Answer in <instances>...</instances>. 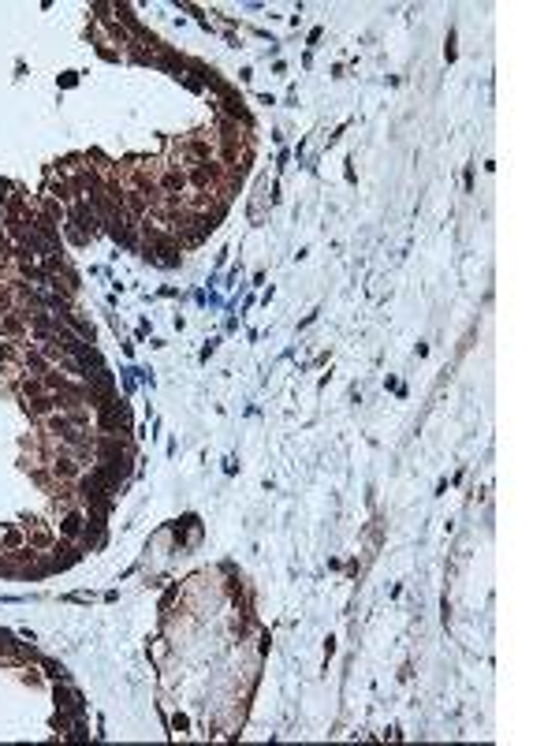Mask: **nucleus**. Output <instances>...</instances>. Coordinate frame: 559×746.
Returning a JSON list of instances; mask_svg holds the SVG:
<instances>
[{
	"label": "nucleus",
	"mask_w": 559,
	"mask_h": 746,
	"mask_svg": "<svg viewBox=\"0 0 559 746\" xmlns=\"http://www.w3.org/2000/svg\"><path fill=\"white\" fill-rule=\"evenodd\" d=\"M26 545H30L34 552H45V549H57V533H52L45 522H26Z\"/></svg>",
	"instance_id": "obj_1"
},
{
	"label": "nucleus",
	"mask_w": 559,
	"mask_h": 746,
	"mask_svg": "<svg viewBox=\"0 0 559 746\" xmlns=\"http://www.w3.org/2000/svg\"><path fill=\"white\" fill-rule=\"evenodd\" d=\"M82 533H86V511L71 508V511L60 519V538H68V541H82Z\"/></svg>",
	"instance_id": "obj_2"
},
{
	"label": "nucleus",
	"mask_w": 559,
	"mask_h": 746,
	"mask_svg": "<svg viewBox=\"0 0 559 746\" xmlns=\"http://www.w3.org/2000/svg\"><path fill=\"white\" fill-rule=\"evenodd\" d=\"M0 336H4V340L26 336V317H23V310H8V314H0Z\"/></svg>",
	"instance_id": "obj_3"
},
{
	"label": "nucleus",
	"mask_w": 559,
	"mask_h": 746,
	"mask_svg": "<svg viewBox=\"0 0 559 746\" xmlns=\"http://www.w3.org/2000/svg\"><path fill=\"white\" fill-rule=\"evenodd\" d=\"M26 411H30L34 418H45V414L60 411V403H57V392H49V395H34V400H26Z\"/></svg>",
	"instance_id": "obj_4"
},
{
	"label": "nucleus",
	"mask_w": 559,
	"mask_h": 746,
	"mask_svg": "<svg viewBox=\"0 0 559 746\" xmlns=\"http://www.w3.org/2000/svg\"><path fill=\"white\" fill-rule=\"evenodd\" d=\"M161 187H164V195H168V198H179V190H187V172L168 168L161 176Z\"/></svg>",
	"instance_id": "obj_5"
},
{
	"label": "nucleus",
	"mask_w": 559,
	"mask_h": 746,
	"mask_svg": "<svg viewBox=\"0 0 559 746\" xmlns=\"http://www.w3.org/2000/svg\"><path fill=\"white\" fill-rule=\"evenodd\" d=\"M187 183H194V187H201V190H209L216 183V168L209 161H201V164H194V172L187 176Z\"/></svg>",
	"instance_id": "obj_6"
},
{
	"label": "nucleus",
	"mask_w": 559,
	"mask_h": 746,
	"mask_svg": "<svg viewBox=\"0 0 559 746\" xmlns=\"http://www.w3.org/2000/svg\"><path fill=\"white\" fill-rule=\"evenodd\" d=\"M23 545H26V533L19 527H4V530H0V549H4V552H15V549H23Z\"/></svg>",
	"instance_id": "obj_7"
},
{
	"label": "nucleus",
	"mask_w": 559,
	"mask_h": 746,
	"mask_svg": "<svg viewBox=\"0 0 559 746\" xmlns=\"http://www.w3.org/2000/svg\"><path fill=\"white\" fill-rule=\"evenodd\" d=\"M52 474L57 478H79V467L71 463V459H57V463H52Z\"/></svg>",
	"instance_id": "obj_8"
},
{
	"label": "nucleus",
	"mask_w": 559,
	"mask_h": 746,
	"mask_svg": "<svg viewBox=\"0 0 559 746\" xmlns=\"http://www.w3.org/2000/svg\"><path fill=\"white\" fill-rule=\"evenodd\" d=\"M26 347V344H23ZM0 358H4V362H19L23 366V351L15 344H0Z\"/></svg>",
	"instance_id": "obj_9"
},
{
	"label": "nucleus",
	"mask_w": 559,
	"mask_h": 746,
	"mask_svg": "<svg viewBox=\"0 0 559 746\" xmlns=\"http://www.w3.org/2000/svg\"><path fill=\"white\" fill-rule=\"evenodd\" d=\"M172 727H176V732H187V716L176 713V716H172Z\"/></svg>",
	"instance_id": "obj_10"
}]
</instances>
